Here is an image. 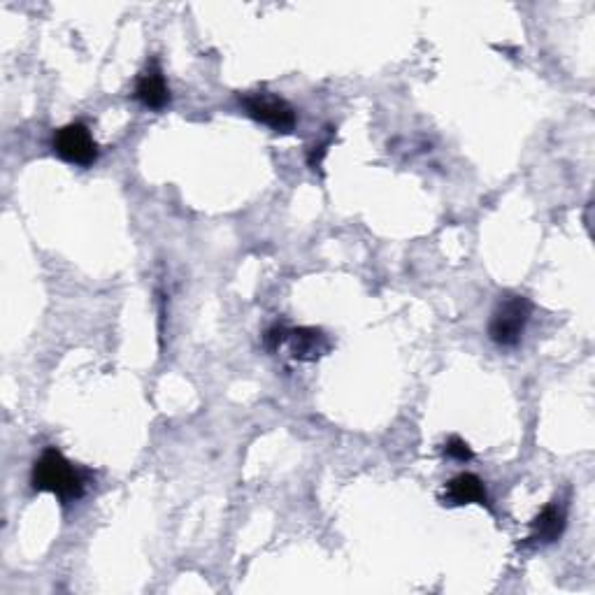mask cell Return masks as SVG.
<instances>
[{"mask_svg":"<svg viewBox=\"0 0 595 595\" xmlns=\"http://www.w3.org/2000/svg\"><path fill=\"white\" fill-rule=\"evenodd\" d=\"M135 98L149 110H163L170 103V89L156 61L140 75L138 84H135Z\"/></svg>","mask_w":595,"mask_h":595,"instance_id":"8","label":"cell"},{"mask_svg":"<svg viewBox=\"0 0 595 595\" xmlns=\"http://www.w3.org/2000/svg\"><path fill=\"white\" fill-rule=\"evenodd\" d=\"M242 105H245L249 117L270 126L277 133H291L298 124L296 110L284 98L272 96L268 91L249 93V96L242 98Z\"/></svg>","mask_w":595,"mask_h":595,"instance_id":"4","label":"cell"},{"mask_svg":"<svg viewBox=\"0 0 595 595\" xmlns=\"http://www.w3.org/2000/svg\"><path fill=\"white\" fill-rule=\"evenodd\" d=\"M565 523H568V512H565V505L558 503H549L544 510L535 516L533 523H530V535L528 542L530 544H551L556 542L558 537L563 535Z\"/></svg>","mask_w":595,"mask_h":595,"instance_id":"7","label":"cell"},{"mask_svg":"<svg viewBox=\"0 0 595 595\" xmlns=\"http://www.w3.org/2000/svg\"><path fill=\"white\" fill-rule=\"evenodd\" d=\"M52 149L61 161L70 163V166L89 168L98 161V145L93 140L89 128L80 121L59 128L52 138Z\"/></svg>","mask_w":595,"mask_h":595,"instance_id":"3","label":"cell"},{"mask_svg":"<svg viewBox=\"0 0 595 595\" xmlns=\"http://www.w3.org/2000/svg\"><path fill=\"white\" fill-rule=\"evenodd\" d=\"M444 505L463 507V505H486L489 507V496H486L484 482L472 472H461L454 479H449L444 486Z\"/></svg>","mask_w":595,"mask_h":595,"instance_id":"6","label":"cell"},{"mask_svg":"<svg viewBox=\"0 0 595 595\" xmlns=\"http://www.w3.org/2000/svg\"><path fill=\"white\" fill-rule=\"evenodd\" d=\"M284 344H289L291 356L296 361H319L321 356H326L331 351V342H328L326 333L319 328H286Z\"/></svg>","mask_w":595,"mask_h":595,"instance_id":"5","label":"cell"},{"mask_svg":"<svg viewBox=\"0 0 595 595\" xmlns=\"http://www.w3.org/2000/svg\"><path fill=\"white\" fill-rule=\"evenodd\" d=\"M444 454H447L449 458H454V461H458V463H468V461H472V449H470V444L463 440V437H458V435H451L447 442H444Z\"/></svg>","mask_w":595,"mask_h":595,"instance_id":"9","label":"cell"},{"mask_svg":"<svg viewBox=\"0 0 595 595\" xmlns=\"http://www.w3.org/2000/svg\"><path fill=\"white\" fill-rule=\"evenodd\" d=\"M530 312H533V305L528 298L505 296L491 314L489 338L498 347H516L523 338V331H526Z\"/></svg>","mask_w":595,"mask_h":595,"instance_id":"2","label":"cell"},{"mask_svg":"<svg viewBox=\"0 0 595 595\" xmlns=\"http://www.w3.org/2000/svg\"><path fill=\"white\" fill-rule=\"evenodd\" d=\"M31 484L35 491L54 493L63 505H70L84 498L89 479H86V472L70 463L59 449L49 447L33 465Z\"/></svg>","mask_w":595,"mask_h":595,"instance_id":"1","label":"cell"}]
</instances>
